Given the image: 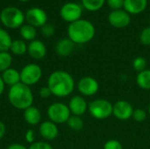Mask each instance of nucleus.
<instances>
[{"label": "nucleus", "mask_w": 150, "mask_h": 149, "mask_svg": "<svg viewBox=\"0 0 150 149\" xmlns=\"http://www.w3.org/2000/svg\"><path fill=\"white\" fill-rule=\"evenodd\" d=\"M52 95L57 97H66L75 90V80L73 76L64 70H56L50 74L47 85Z\"/></svg>", "instance_id": "nucleus-1"}, {"label": "nucleus", "mask_w": 150, "mask_h": 149, "mask_svg": "<svg viewBox=\"0 0 150 149\" xmlns=\"http://www.w3.org/2000/svg\"><path fill=\"white\" fill-rule=\"evenodd\" d=\"M95 27L88 20L78 19L68 26V37L75 44H85L95 36Z\"/></svg>", "instance_id": "nucleus-2"}, {"label": "nucleus", "mask_w": 150, "mask_h": 149, "mask_svg": "<svg viewBox=\"0 0 150 149\" xmlns=\"http://www.w3.org/2000/svg\"><path fill=\"white\" fill-rule=\"evenodd\" d=\"M10 104L18 110L25 111L33 104V94L31 88L21 82L10 88L8 91Z\"/></svg>", "instance_id": "nucleus-3"}, {"label": "nucleus", "mask_w": 150, "mask_h": 149, "mask_svg": "<svg viewBox=\"0 0 150 149\" xmlns=\"http://www.w3.org/2000/svg\"><path fill=\"white\" fill-rule=\"evenodd\" d=\"M25 20V13L18 7L7 6L0 12L1 23L4 26L9 29L20 28Z\"/></svg>", "instance_id": "nucleus-4"}, {"label": "nucleus", "mask_w": 150, "mask_h": 149, "mask_svg": "<svg viewBox=\"0 0 150 149\" xmlns=\"http://www.w3.org/2000/svg\"><path fill=\"white\" fill-rule=\"evenodd\" d=\"M113 105L105 98H98L88 105V112L96 119H106L112 115Z\"/></svg>", "instance_id": "nucleus-5"}, {"label": "nucleus", "mask_w": 150, "mask_h": 149, "mask_svg": "<svg viewBox=\"0 0 150 149\" xmlns=\"http://www.w3.org/2000/svg\"><path fill=\"white\" fill-rule=\"evenodd\" d=\"M47 113L49 120L56 125L67 123L71 116L69 106L62 102H55L50 105L47 108Z\"/></svg>", "instance_id": "nucleus-6"}, {"label": "nucleus", "mask_w": 150, "mask_h": 149, "mask_svg": "<svg viewBox=\"0 0 150 149\" xmlns=\"http://www.w3.org/2000/svg\"><path fill=\"white\" fill-rule=\"evenodd\" d=\"M20 72V82L29 87L39 83L42 76V69L38 64L29 63L22 68Z\"/></svg>", "instance_id": "nucleus-7"}, {"label": "nucleus", "mask_w": 150, "mask_h": 149, "mask_svg": "<svg viewBox=\"0 0 150 149\" xmlns=\"http://www.w3.org/2000/svg\"><path fill=\"white\" fill-rule=\"evenodd\" d=\"M25 21L28 25L36 27H41L47 21V15L46 11L40 7H33L27 10L25 14Z\"/></svg>", "instance_id": "nucleus-8"}, {"label": "nucleus", "mask_w": 150, "mask_h": 149, "mask_svg": "<svg viewBox=\"0 0 150 149\" xmlns=\"http://www.w3.org/2000/svg\"><path fill=\"white\" fill-rule=\"evenodd\" d=\"M76 87L81 95L84 97H92L98 93L99 83L94 77L87 76L82 77L78 81Z\"/></svg>", "instance_id": "nucleus-9"}, {"label": "nucleus", "mask_w": 150, "mask_h": 149, "mask_svg": "<svg viewBox=\"0 0 150 149\" xmlns=\"http://www.w3.org/2000/svg\"><path fill=\"white\" fill-rule=\"evenodd\" d=\"M82 12H83L82 7L78 4L72 3V2L64 4L60 10V15L62 18L69 22V24L80 19L82 16Z\"/></svg>", "instance_id": "nucleus-10"}, {"label": "nucleus", "mask_w": 150, "mask_h": 149, "mask_svg": "<svg viewBox=\"0 0 150 149\" xmlns=\"http://www.w3.org/2000/svg\"><path fill=\"white\" fill-rule=\"evenodd\" d=\"M133 105L126 100H119L112 106V115L119 120L126 121L132 118Z\"/></svg>", "instance_id": "nucleus-11"}, {"label": "nucleus", "mask_w": 150, "mask_h": 149, "mask_svg": "<svg viewBox=\"0 0 150 149\" xmlns=\"http://www.w3.org/2000/svg\"><path fill=\"white\" fill-rule=\"evenodd\" d=\"M109 23L115 28H125L131 22L130 14L125 10L112 11L108 16Z\"/></svg>", "instance_id": "nucleus-12"}, {"label": "nucleus", "mask_w": 150, "mask_h": 149, "mask_svg": "<svg viewBox=\"0 0 150 149\" xmlns=\"http://www.w3.org/2000/svg\"><path fill=\"white\" fill-rule=\"evenodd\" d=\"M88 105L89 104L87 103L85 98L78 95L72 97L68 105L71 115L79 117H82L83 115H84V113H86V112L88 111Z\"/></svg>", "instance_id": "nucleus-13"}, {"label": "nucleus", "mask_w": 150, "mask_h": 149, "mask_svg": "<svg viewBox=\"0 0 150 149\" xmlns=\"http://www.w3.org/2000/svg\"><path fill=\"white\" fill-rule=\"evenodd\" d=\"M39 133L40 136L47 141H51L55 140L59 135V129L57 125L54 122L47 120L44 121L40 125Z\"/></svg>", "instance_id": "nucleus-14"}, {"label": "nucleus", "mask_w": 150, "mask_h": 149, "mask_svg": "<svg viewBox=\"0 0 150 149\" xmlns=\"http://www.w3.org/2000/svg\"><path fill=\"white\" fill-rule=\"evenodd\" d=\"M27 53L33 59L41 60L46 56L47 47L41 40H34L27 45Z\"/></svg>", "instance_id": "nucleus-15"}, {"label": "nucleus", "mask_w": 150, "mask_h": 149, "mask_svg": "<svg viewBox=\"0 0 150 149\" xmlns=\"http://www.w3.org/2000/svg\"><path fill=\"white\" fill-rule=\"evenodd\" d=\"M148 0H124V9L129 14H140L146 9Z\"/></svg>", "instance_id": "nucleus-16"}, {"label": "nucleus", "mask_w": 150, "mask_h": 149, "mask_svg": "<svg viewBox=\"0 0 150 149\" xmlns=\"http://www.w3.org/2000/svg\"><path fill=\"white\" fill-rule=\"evenodd\" d=\"M74 47L75 43L69 38H64L57 42L55 46V51L58 55L62 57H67L72 54Z\"/></svg>", "instance_id": "nucleus-17"}, {"label": "nucleus", "mask_w": 150, "mask_h": 149, "mask_svg": "<svg viewBox=\"0 0 150 149\" xmlns=\"http://www.w3.org/2000/svg\"><path fill=\"white\" fill-rule=\"evenodd\" d=\"M23 117L25 121L30 126H37L41 121V112L37 107L33 105L24 111Z\"/></svg>", "instance_id": "nucleus-18"}, {"label": "nucleus", "mask_w": 150, "mask_h": 149, "mask_svg": "<svg viewBox=\"0 0 150 149\" xmlns=\"http://www.w3.org/2000/svg\"><path fill=\"white\" fill-rule=\"evenodd\" d=\"M1 77L5 86H9L10 88L20 83V72L13 68H10L4 71Z\"/></svg>", "instance_id": "nucleus-19"}, {"label": "nucleus", "mask_w": 150, "mask_h": 149, "mask_svg": "<svg viewBox=\"0 0 150 149\" xmlns=\"http://www.w3.org/2000/svg\"><path fill=\"white\" fill-rule=\"evenodd\" d=\"M136 83L137 85L145 90H150V69H145L136 76Z\"/></svg>", "instance_id": "nucleus-20"}, {"label": "nucleus", "mask_w": 150, "mask_h": 149, "mask_svg": "<svg viewBox=\"0 0 150 149\" xmlns=\"http://www.w3.org/2000/svg\"><path fill=\"white\" fill-rule=\"evenodd\" d=\"M19 33H20L21 38L24 40L33 41L36 38L37 31H36V28L34 26L28 25V24H25V25H23L19 28Z\"/></svg>", "instance_id": "nucleus-21"}, {"label": "nucleus", "mask_w": 150, "mask_h": 149, "mask_svg": "<svg viewBox=\"0 0 150 149\" xmlns=\"http://www.w3.org/2000/svg\"><path fill=\"white\" fill-rule=\"evenodd\" d=\"M10 52L14 55H23L27 52V44L24 40H12L10 47Z\"/></svg>", "instance_id": "nucleus-22"}, {"label": "nucleus", "mask_w": 150, "mask_h": 149, "mask_svg": "<svg viewBox=\"0 0 150 149\" xmlns=\"http://www.w3.org/2000/svg\"><path fill=\"white\" fill-rule=\"evenodd\" d=\"M11 43L12 39L9 32L5 29L0 27V52L10 51Z\"/></svg>", "instance_id": "nucleus-23"}, {"label": "nucleus", "mask_w": 150, "mask_h": 149, "mask_svg": "<svg viewBox=\"0 0 150 149\" xmlns=\"http://www.w3.org/2000/svg\"><path fill=\"white\" fill-rule=\"evenodd\" d=\"M12 63V55L8 52H0V72L3 73L10 68Z\"/></svg>", "instance_id": "nucleus-24"}, {"label": "nucleus", "mask_w": 150, "mask_h": 149, "mask_svg": "<svg viewBox=\"0 0 150 149\" xmlns=\"http://www.w3.org/2000/svg\"><path fill=\"white\" fill-rule=\"evenodd\" d=\"M67 125L73 131H81L84 126V123L82 118L75 115H71L69 117V120L67 121Z\"/></svg>", "instance_id": "nucleus-25"}, {"label": "nucleus", "mask_w": 150, "mask_h": 149, "mask_svg": "<svg viewBox=\"0 0 150 149\" xmlns=\"http://www.w3.org/2000/svg\"><path fill=\"white\" fill-rule=\"evenodd\" d=\"M105 1V0H82V4L86 10L95 11L99 10L104 5Z\"/></svg>", "instance_id": "nucleus-26"}, {"label": "nucleus", "mask_w": 150, "mask_h": 149, "mask_svg": "<svg viewBox=\"0 0 150 149\" xmlns=\"http://www.w3.org/2000/svg\"><path fill=\"white\" fill-rule=\"evenodd\" d=\"M133 68L134 69V71H136L137 73H140L143 70L146 69L147 68V61L145 58L142 57V56H139V57H136L134 61H133Z\"/></svg>", "instance_id": "nucleus-27"}, {"label": "nucleus", "mask_w": 150, "mask_h": 149, "mask_svg": "<svg viewBox=\"0 0 150 149\" xmlns=\"http://www.w3.org/2000/svg\"><path fill=\"white\" fill-rule=\"evenodd\" d=\"M147 117H148V112L145 110L141 109V108L134 110V112L132 115V119L137 123L144 122L147 119Z\"/></svg>", "instance_id": "nucleus-28"}, {"label": "nucleus", "mask_w": 150, "mask_h": 149, "mask_svg": "<svg viewBox=\"0 0 150 149\" xmlns=\"http://www.w3.org/2000/svg\"><path fill=\"white\" fill-rule=\"evenodd\" d=\"M140 41L145 46H150V26L142 31L140 34Z\"/></svg>", "instance_id": "nucleus-29"}, {"label": "nucleus", "mask_w": 150, "mask_h": 149, "mask_svg": "<svg viewBox=\"0 0 150 149\" xmlns=\"http://www.w3.org/2000/svg\"><path fill=\"white\" fill-rule=\"evenodd\" d=\"M103 149H123V146L120 143V141H119L118 140L112 139L107 141L104 144Z\"/></svg>", "instance_id": "nucleus-30"}, {"label": "nucleus", "mask_w": 150, "mask_h": 149, "mask_svg": "<svg viewBox=\"0 0 150 149\" xmlns=\"http://www.w3.org/2000/svg\"><path fill=\"white\" fill-rule=\"evenodd\" d=\"M28 149H54L47 141H34L30 144Z\"/></svg>", "instance_id": "nucleus-31"}, {"label": "nucleus", "mask_w": 150, "mask_h": 149, "mask_svg": "<svg viewBox=\"0 0 150 149\" xmlns=\"http://www.w3.org/2000/svg\"><path fill=\"white\" fill-rule=\"evenodd\" d=\"M41 33L45 37H52L54 34V27L51 24L47 23L41 26Z\"/></svg>", "instance_id": "nucleus-32"}, {"label": "nucleus", "mask_w": 150, "mask_h": 149, "mask_svg": "<svg viewBox=\"0 0 150 149\" xmlns=\"http://www.w3.org/2000/svg\"><path fill=\"white\" fill-rule=\"evenodd\" d=\"M107 3L113 11L121 10V8L124 7V0H108Z\"/></svg>", "instance_id": "nucleus-33"}, {"label": "nucleus", "mask_w": 150, "mask_h": 149, "mask_svg": "<svg viewBox=\"0 0 150 149\" xmlns=\"http://www.w3.org/2000/svg\"><path fill=\"white\" fill-rule=\"evenodd\" d=\"M25 139L26 141V142L32 144L35 141V135H34V132L33 129H29L26 131L25 134Z\"/></svg>", "instance_id": "nucleus-34"}, {"label": "nucleus", "mask_w": 150, "mask_h": 149, "mask_svg": "<svg viewBox=\"0 0 150 149\" xmlns=\"http://www.w3.org/2000/svg\"><path fill=\"white\" fill-rule=\"evenodd\" d=\"M39 95L42 98H48L50 96H52V93H51V90H49V88L47 86H45V87H42L40 90Z\"/></svg>", "instance_id": "nucleus-35"}, {"label": "nucleus", "mask_w": 150, "mask_h": 149, "mask_svg": "<svg viewBox=\"0 0 150 149\" xmlns=\"http://www.w3.org/2000/svg\"><path fill=\"white\" fill-rule=\"evenodd\" d=\"M6 149H28L25 146H24L23 144H19V143H13L8 146V148Z\"/></svg>", "instance_id": "nucleus-36"}, {"label": "nucleus", "mask_w": 150, "mask_h": 149, "mask_svg": "<svg viewBox=\"0 0 150 149\" xmlns=\"http://www.w3.org/2000/svg\"><path fill=\"white\" fill-rule=\"evenodd\" d=\"M5 133H6V126L2 121H0V140L5 135Z\"/></svg>", "instance_id": "nucleus-37"}, {"label": "nucleus", "mask_w": 150, "mask_h": 149, "mask_svg": "<svg viewBox=\"0 0 150 149\" xmlns=\"http://www.w3.org/2000/svg\"><path fill=\"white\" fill-rule=\"evenodd\" d=\"M4 89H5V84L2 79V77L0 76V97L3 95L4 91Z\"/></svg>", "instance_id": "nucleus-38"}, {"label": "nucleus", "mask_w": 150, "mask_h": 149, "mask_svg": "<svg viewBox=\"0 0 150 149\" xmlns=\"http://www.w3.org/2000/svg\"><path fill=\"white\" fill-rule=\"evenodd\" d=\"M148 113L149 114V116H150V104H149V110H148Z\"/></svg>", "instance_id": "nucleus-39"}, {"label": "nucleus", "mask_w": 150, "mask_h": 149, "mask_svg": "<svg viewBox=\"0 0 150 149\" xmlns=\"http://www.w3.org/2000/svg\"><path fill=\"white\" fill-rule=\"evenodd\" d=\"M18 1H20V2H27L29 0H18Z\"/></svg>", "instance_id": "nucleus-40"}]
</instances>
